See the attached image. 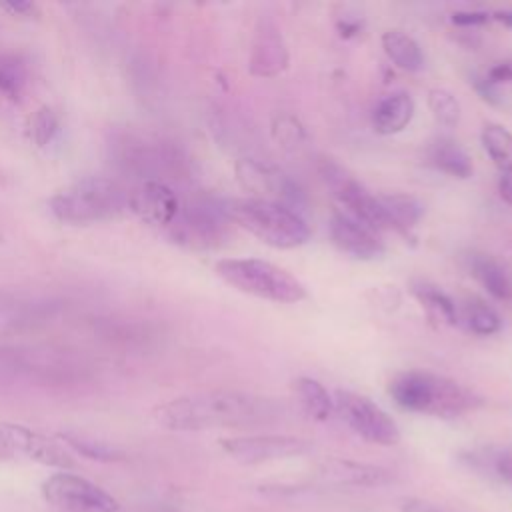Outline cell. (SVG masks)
<instances>
[{
    "label": "cell",
    "mask_w": 512,
    "mask_h": 512,
    "mask_svg": "<svg viewBox=\"0 0 512 512\" xmlns=\"http://www.w3.org/2000/svg\"><path fill=\"white\" fill-rule=\"evenodd\" d=\"M282 406L268 396L240 390H210L172 398L154 408L158 426L174 432L256 428L278 420Z\"/></svg>",
    "instance_id": "cell-1"
},
{
    "label": "cell",
    "mask_w": 512,
    "mask_h": 512,
    "mask_svg": "<svg viewBox=\"0 0 512 512\" xmlns=\"http://www.w3.org/2000/svg\"><path fill=\"white\" fill-rule=\"evenodd\" d=\"M388 394L402 410L436 418H458L482 404V398L466 386L426 370L396 374L388 384Z\"/></svg>",
    "instance_id": "cell-2"
},
{
    "label": "cell",
    "mask_w": 512,
    "mask_h": 512,
    "mask_svg": "<svg viewBox=\"0 0 512 512\" xmlns=\"http://www.w3.org/2000/svg\"><path fill=\"white\" fill-rule=\"evenodd\" d=\"M222 204L230 222L272 248L290 250L310 240V226L288 204L250 196L230 198Z\"/></svg>",
    "instance_id": "cell-3"
},
{
    "label": "cell",
    "mask_w": 512,
    "mask_h": 512,
    "mask_svg": "<svg viewBox=\"0 0 512 512\" xmlns=\"http://www.w3.org/2000/svg\"><path fill=\"white\" fill-rule=\"evenodd\" d=\"M50 212L64 224H94L128 208L124 188L112 178H84L50 198Z\"/></svg>",
    "instance_id": "cell-4"
},
{
    "label": "cell",
    "mask_w": 512,
    "mask_h": 512,
    "mask_svg": "<svg viewBox=\"0 0 512 512\" xmlns=\"http://www.w3.org/2000/svg\"><path fill=\"white\" fill-rule=\"evenodd\" d=\"M214 272L232 288L278 304H296L306 298L304 284L288 270L260 258H222Z\"/></svg>",
    "instance_id": "cell-5"
},
{
    "label": "cell",
    "mask_w": 512,
    "mask_h": 512,
    "mask_svg": "<svg viewBox=\"0 0 512 512\" xmlns=\"http://www.w3.org/2000/svg\"><path fill=\"white\" fill-rule=\"evenodd\" d=\"M0 372L36 384H64L80 380L86 366L66 350L0 346Z\"/></svg>",
    "instance_id": "cell-6"
},
{
    "label": "cell",
    "mask_w": 512,
    "mask_h": 512,
    "mask_svg": "<svg viewBox=\"0 0 512 512\" xmlns=\"http://www.w3.org/2000/svg\"><path fill=\"white\" fill-rule=\"evenodd\" d=\"M318 172L330 194L340 202L344 212L374 232L390 230L386 212L380 198L370 194L354 176H350L338 162L322 158L318 162Z\"/></svg>",
    "instance_id": "cell-7"
},
{
    "label": "cell",
    "mask_w": 512,
    "mask_h": 512,
    "mask_svg": "<svg viewBox=\"0 0 512 512\" xmlns=\"http://www.w3.org/2000/svg\"><path fill=\"white\" fill-rule=\"evenodd\" d=\"M332 400L334 412L362 440L378 446H394L400 442L398 424L368 396L338 388Z\"/></svg>",
    "instance_id": "cell-8"
},
{
    "label": "cell",
    "mask_w": 512,
    "mask_h": 512,
    "mask_svg": "<svg viewBox=\"0 0 512 512\" xmlns=\"http://www.w3.org/2000/svg\"><path fill=\"white\" fill-rule=\"evenodd\" d=\"M42 496L64 512H120L118 500L98 484L60 470L42 482Z\"/></svg>",
    "instance_id": "cell-9"
},
{
    "label": "cell",
    "mask_w": 512,
    "mask_h": 512,
    "mask_svg": "<svg viewBox=\"0 0 512 512\" xmlns=\"http://www.w3.org/2000/svg\"><path fill=\"white\" fill-rule=\"evenodd\" d=\"M228 216L224 204L210 198H196L186 206L180 204V212L174 226V238L194 248H214L228 238Z\"/></svg>",
    "instance_id": "cell-10"
},
{
    "label": "cell",
    "mask_w": 512,
    "mask_h": 512,
    "mask_svg": "<svg viewBox=\"0 0 512 512\" xmlns=\"http://www.w3.org/2000/svg\"><path fill=\"white\" fill-rule=\"evenodd\" d=\"M220 448L238 464L256 466L302 456L312 450L310 440L288 434H248L220 438Z\"/></svg>",
    "instance_id": "cell-11"
},
{
    "label": "cell",
    "mask_w": 512,
    "mask_h": 512,
    "mask_svg": "<svg viewBox=\"0 0 512 512\" xmlns=\"http://www.w3.org/2000/svg\"><path fill=\"white\" fill-rule=\"evenodd\" d=\"M0 442L14 456L22 454L42 466H50L58 470H68L74 466V460L58 442L22 424L0 422Z\"/></svg>",
    "instance_id": "cell-12"
},
{
    "label": "cell",
    "mask_w": 512,
    "mask_h": 512,
    "mask_svg": "<svg viewBox=\"0 0 512 512\" xmlns=\"http://www.w3.org/2000/svg\"><path fill=\"white\" fill-rule=\"evenodd\" d=\"M234 170L238 184L250 194V198L274 200L280 204H284L282 200L298 202L300 192L282 170L266 166L254 158H240Z\"/></svg>",
    "instance_id": "cell-13"
},
{
    "label": "cell",
    "mask_w": 512,
    "mask_h": 512,
    "mask_svg": "<svg viewBox=\"0 0 512 512\" xmlns=\"http://www.w3.org/2000/svg\"><path fill=\"white\" fill-rule=\"evenodd\" d=\"M248 66L258 78H274L288 66V48L284 36L278 24L268 16H262L256 24Z\"/></svg>",
    "instance_id": "cell-14"
},
{
    "label": "cell",
    "mask_w": 512,
    "mask_h": 512,
    "mask_svg": "<svg viewBox=\"0 0 512 512\" xmlns=\"http://www.w3.org/2000/svg\"><path fill=\"white\" fill-rule=\"evenodd\" d=\"M330 238L340 252L356 260H376L384 254V242L378 232L348 216L344 210H334L330 218Z\"/></svg>",
    "instance_id": "cell-15"
},
{
    "label": "cell",
    "mask_w": 512,
    "mask_h": 512,
    "mask_svg": "<svg viewBox=\"0 0 512 512\" xmlns=\"http://www.w3.org/2000/svg\"><path fill=\"white\" fill-rule=\"evenodd\" d=\"M128 208L148 224L170 226L180 212V200L166 182L146 180L128 196Z\"/></svg>",
    "instance_id": "cell-16"
},
{
    "label": "cell",
    "mask_w": 512,
    "mask_h": 512,
    "mask_svg": "<svg viewBox=\"0 0 512 512\" xmlns=\"http://www.w3.org/2000/svg\"><path fill=\"white\" fill-rule=\"evenodd\" d=\"M118 162L124 170L142 176V182H146L160 180V174L172 172L176 168L178 158L166 146L150 144L128 136L118 144Z\"/></svg>",
    "instance_id": "cell-17"
},
{
    "label": "cell",
    "mask_w": 512,
    "mask_h": 512,
    "mask_svg": "<svg viewBox=\"0 0 512 512\" xmlns=\"http://www.w3.org/2000/svg\"><path fill=\"white\" fill-rule=\"evenodd\" d=\"M316 478L322 484L328 486H352V488H378L392 482L390 470L366 464V462H354V460H342V458H328L324 460L318 470Z\"/></svg>",
    "instance_id": "cell-18"
},
{
    "label": "cell",
    "mask_w": 512,
    "mask_h": 512,
    "mask_svg": "<svg viewBox=\"0 0 512 512\" xmlns=\"http://www.w3.org/2000/svg\"><path fill=\"white\" fill-rule=\"evenodd\" d=\"M424 156L430 166H434L436 170L452 178L466 180L474 172L470 154L464 150V146L458 140L448 136H436L434 140H430Z\"/></svg>",
    "instance_id": "cell-19"
},
{
    "label": "cell",
    "mask_w": 512,
    "mask_h": 512,
    "mask_svg": "<svg viewBox=\"0 0 512 512\" xmlns=\"http://www.w3.org/2000/svg\"><path fill=\"white\" fill-rule=\"evenodd\" d=\"M414 98L404 92V90H396L386 94L374 108L372 112V126L378 134L390 136V134H398L402 132L410 120L414 118Z\"/></svg>",
    "instance_id": "cell-20"
},
{
    "label": "cell",
    "mask_w": 512,
    "mask_h": 512,
    "mask_svg": "<svg viewBox=\"0 0 512 512\" xmlns=\"http://www.w3.org/2000/svg\"><path fill=\"white\" fill-rule=\"evenodd\" d=\"M380 204L386 212L390 230L402 234L406 240H414V228L424 214V206L410 194H380Z\"/></svg>",
    "instance_id": "cell-21"
},
{
    "label": "cell",
    "mask_w": 512,
    "mask_h": 512,
    "mask_svg": "<svg viewBox=\"0 0 512 512\" xmlns=\"http://www.w3.org/2000/svg\"><path fill=\"white\" fill-rule=\"evenodd\" d=\"M468 270L478 280V284L496 300L512 298V280L506 268L488 254H470Z\"/></svg>",
    "instance_id": "cell-22"
},
{
    "label": "cell",
    "mask_w": 512,
    "mask_h": 512,
    "mask_svg": "<svg viewBox=\"0 0 512 512\" xmlns=\"http://www.w3.org/2000/svg\"><path fill=\"white\" fill-rule=\"evenodd\" d=\"M410 292L434 320L444 322L448 326H454L458 322V308L440 286L424 278H414L410 282Z\"/></svg>",
    "instance_id": "cell-23"
},
{
    "label": "cell",
    "mask_w": 512,
    "mask_h": 512,
    "mask_svg": "<svg viewBox=\"0 0 512 512\" xmlns=\"http://www.w3.org/2000/svg\"><path fill=\"white\" fill-rule=\"evenodd\" d=\"M382 48L388 60L406 72H418L424 68V54L420 44L402 30H386L382 34Z\"/></svg>",
    "instance_id": "cell-24"
},
{
    "label": "cell",
    "mask_w": 512,
    "mask_h": 512,
    "mask_svg": "<svg viewBox=\"0 0 512 512\" xmlns=\"http://www.w3.org/2000/svg\"><path fill=\"white\" fill-rule=\"evenodd\" d=\"M294 392L304 414L316 422H326L334 414V400L328 390L310 376L294 380Z\"/></svg>",
    "instance_id": "cell-25"
},
{
    "label": "cell",
    "mask_w": 512,
    "mask_h": 512,
    "mask_svg": "<svg viewBox=\"0 0 512 512\" xmlns=\"http://www.w3.org/2000/svg\"><path fill=\"white\" fill-rule=\"evenodd\" d=\"M480 142L500 174L512 172V134L496 122H486L480 132Z\"/></svg>",
    "instance_id": "cell-26"
},
{
    "label": "cell",
    "mask_w": 512,
    "mask_h": 512,
    "mask_svg": "<svg viewBox=\"0 0 512 512\" xmlns=\"http://www.w3.org/2000/svg\"><path fill=\"white\" fill-rule=\"evenodd\" d=\"M462 320L466 328L478 336H492L502 328L500 314L480 298H468L464 302Z\"/></svg>",
    "instance_id": "cell-27"
},
{
    "label": "cell",
    "mask_w": 512,
    "mask_h": 512,
    "mask_svg": "<svg viewBox=\"0 0 512 512\" xmlns=\"http://www.w3.org/2000/svg\"><path fill=\"white\" fill-rule=\"evenodd\" d=\"M62 438L78 454H82L84 458L96 460V462H118V460L124 458V454L118 448H114V446H110L102 440H94V438L74 434V432H64Z\"/></svg>",
    "instance_id": "cell-28"
},
{
    "label": "cell",
    "mask_w": 512,
    "mask_h": 512,
    "mask_svg": "<svg viewBox=\"0 0 512 512\" xmlns=\"http://www.w3.org/2000/svg\"><path fill=\"white\" fill-rule=\"evenodd\" d=\"M428 108L434 120L446 128H454L460 122V102L446 88H430L426 96Z\"/></svg>",
    "instance_id": "cell-29"
},
{
    "label": "cell",
    "mask_w": 512,
    "mask_h": 512,
    "mask_svg": "<svg viewBox=\"0 0 512 512\" xmlns=\"http://www.w3.org/2000/svg\"><path fill=\"white\" fill-rule=\"evenodd\" d=\"M58 128H60V122H58V116L52 108L48 106H40L36 112H32V116L28 118V124H26V130H28V138L38 146V148H44L48 146L54 136L58 134Z\"/></svg>",
    "instance_id": "cell-30"
},
{
    "label": "cell",
    "mask_w": 512,
    "mask_h": 512,
    "mask_svg": "<svg viewBox=\"0 0 512 512\" xmlns=\"http://www.w3.org/2000/svg\"><path fill=\"white\" fill-rule=\"evenodd\" d=\"M26 84V68L20 58L0 54V94L18 98Z\"/></svg>",
    "instance_id": "cell-31"
},
{
    "label": "cell",
    "mask_w": 512,
    "mask_h": 512,
    "mask_svg": "<svg viewBox=\"0 0 512 512\" xmlns=\"http://www.w3.org/2000/svg\"><path fill=\"white\" fill-rule=\"evenodd\" d=\"M484 470H488L502 484L512 488V446L492 448L476 458Z\"/></svg>",
    "instance_id": "cell-32"
},
{
    "label": "cell",
    "mask_w": 512,
    "mask_h": 512,
    "mask_svg": "<svg viewBox=\"0 0 512 512\" xmlns=\"http://www.w3.org/2000/svg\"><path fill=\"white\" fill-rule=\"evenodd\" d=\"M272 134H274L276 142L284 148H298L304 142V128L290 114H282V116L274 118Z\"/></svg>",
    "instance_id": "cell-33"
},
{
    "label": "cell",
    "mask_w": 512,
    "mask_h": 512,
    "mask_svg": "<svg viewBox=\"0 0 512 512\" xmlns=\"http://www.w3.org/2000/svg\"><path fill=\"white\" fill-rule=\"evenodd\" d=\"M398 508H400V512H444L438 506H434L426 500H420V498H412V496L400 498Z\"/></svg>",
    "instance_id": "cell-34"
},
{
    "label": "cell",
    "mask_w": 512,
    "mask_h": 512,
    "mask_svg": "<svg viewBox=\"0 0 512 512\" xmlns=\"http://www.w3.org/2000/svg\"><path fill=\"white\" fill-rule=\"evenodd\" d=\"M486 20H488L486 12H456L452 16V22L460 24V26H476V24H482Z\"/></svg>",
    "instance_id": "cell-35"
},
{
    "label": "cell",
    "mask_w": 512,
    "mask_h": 512,
    "mask_svg": "<svg viewBox=\"0 0 512 512\" xmlns=\"http://www.w3.org/2000/svg\"><path fill=\"white\" fill-rule=\"evenodd\" d=\"M498 194L506 204L512 206V172L498 176Z\"/></svg>",
    "instance_id": "cell-36"
},
{
    "label": "cell",
    "mask_w": 512,
    "mask_h": 512,
    "mask_svg": "<svg viewBox=\"0 0 512 512\" xmlns=\"http://www.w3.org/2000/svg\"><path fill=\"white\" fill-rule=\"evenodd\" d=\"M2 8L12 14H18V16H30L36 12V6L32 2H6V4H2Z\"/></svg>",
    "instance_id": "cell-37"
}]
</instances>
